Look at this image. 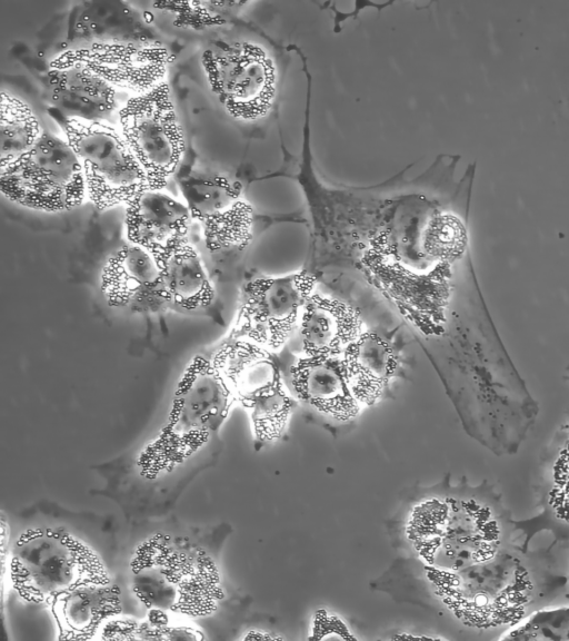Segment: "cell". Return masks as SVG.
I'll return each instance as SVG.
<instances>
[{"label": "cell", "mask_w": 569, "mask_h": 641, "mask_svg": "<svg viewBox=\"0 0 569 641\" xmlns=\"http://www.w3.org/2000/svg\"><path fill=\"white\" fill-rule=\"evenodd\" d=\"M299 325L307 356H340L366 331L356 309L320 294L309 296Z\"/></svg>", "instance_id": "e0dca14e"}, {"label": "cell", "mask_w": 569, "mask_h": 641, "mask_svg": "<svg viewBox=\"0 0 569 641\" xmlns=\"http://www.w3.org/2000/svg\"><path fill=\"white\" fill-rule=\"evenodd\" d=\"M177 183L209 252L242 249L250 243L253 210L238 184L223 175L202 171L183 172Z\"/></svg>", "instance_id": "8fae6325"}, {"label": "cell", "mask_w": 569, "mask_h": 641, "mask_svg": "<svg viewBox=\"0 0 569 641\" xmlns=\"http://www.w3.org/2000/svg\"><path fill=\"white\" fill-rule=\"evenodd\" d=\"M43 130L31 108L21 99L1 93L0 103V169L13 164L31 150Z\"/></svg>", "instance_id": "7402d4cb"}, {"label": "cell", "mask_w": 569, "mask_h": 641, "mask_svg": "<svg viewBox=\"0 0 569 641\" xmlns=\"http://www.w3.org/2000/svg\"><path fill=\"white\" fill-rule=\"evenodd\" d=\"M192 221L186 203L164 189L143 190L126 206L127 239L151 253L159 264L188 240Z\"/></svg>", "instance_id": "4fadbf2b"}, {"label": "cell", "mask_w": 569, "mask_h": 641, "mask_svg": "<svg viewBox=\"0 0 569 641\" xmlns=\"http://www.w3.org/2000/svg\"><path fill=\"white\" fill-rule=\"evenodd\" d=\"M100 289L107 304L114 308L151 310L166 304L159 262L131 243L106 260L100 272Z\"/></svg>", "instance_id": "5bb4252c"}, {"label": "cell", "mask_w": 569, "mask_h": 641, "mask_svg": "<svg viewBox=\"0 0 569 641\" xmlns=\"http://www.w3.org/2000/svg\"><path fill=\"white\" fill-rule=\"evenodd\" d=\"M162 295L166 303L184 310L211 305L214 286L198 250L187 240L161 264Z\"/></svg>", "instance_id": "44dd1931"}, {"label": "cell", "mask_w": 569, "mask_h": 641, "mask_svg": "<svg viewBox=\"0 0 569 641\" xmlns=\"http://www.w3.org/2000/svg\"><path fill=\"white\" fill-rule=\"evenodd\" d=\"M236 402L210 356L194 355L179 379L167 424L139 456L143 473L156 475L182 463L220 427Z\"/></svg>", "instance_id": "7a4b0ae2"}, {"label": "cell", "mask_w": 569, "mask_h": 641, "mask_svg": "<svg viewBox=\"0 0 569 641\" xmlns=\"http://www.w3.org/2000/svg\"><path fill=\"white\" fill-rule=\"evenodd\" d=\"M316 283V276L307 272L249 282L228 336L252 341L269 351L282 348L300 323Z\"/></svg>", "instance_id": "9c48e42d"}, {"label": "cell", "mask_w": 569, "mask_h": 641, "mask_svg": "<svg viewBox=\"0 0 569 641\" xmlns=\"http://www.w3.org/2000/svg\"><path fill=\"white\" fill-rule=\"evenodd\" d=\"M0 190L12 203L46 213L72 210L88 197L77 155L66 139L49 131L31 150L0 169Z\"/></svg>", "instance_id": "8992f818"}, {"label": "cell", "mask_w": 569, "mask_h": 641, "mask_svg": "<svg viewBox=\"0 0 569 641\" xmlns=\"http://www.w3.org/2000/svg\"><path fill=\"white\" fill-rule=\"evenodd\" d=\"M48 82L52 108L64 117L107 121L117 107L118 90L84 67L49 68Z\"/></svg>", "instance_id": "ac0fdd59"}, {"label": "cell", "mask_w": 569, "mask_h": 641, "mask_svg": "<svg viewBox=\"0 0 569 641\" xmlns=\"http://www.w3.org/2000/svg\"><path fill=\"white\" fill-rule=\"evenodd\" d=\"M517 641H569V607L539 610L500 637Z\"/></svg>", "instance_id": "484cf974"}, {"label": "cell", "mask_w": 569, "mask_h": 641, "mask_svg": "<svg viewBox=\"0 0 569 641\" xmlns=\"http://www.w3.org/2000/svg\"><path fill=\"white\" fill-rule=\"evenodd\" d=\"M291 383L301 401L332 418L349 421L360 412L340 356L299 357L291 367Z\"/></svg>", "instance_id": "2e32d148"}, {"label": "cell", "mask_w": 569, "mask_h": 641, "mask_svg": "<svg viewBox=\"0 0 569 641\" xmlns=\"http://www.w3.org/2000/svg\"><path fill=\"white\" fill-rule=\"evenodd\" d=\"M52 613L63 639H87L120 613V598L109 582H88L58 595Z\"/></svg>", "instance_id": "d6986e66"}, {"label": "cell", "mask_w": 569, "mask_h": 641, "mask_svg": "<svg viewBox=\"0 0 569 641\" xmlns=\"http://www.w3.org/2000/svg\"><path fill=\"white\" fill-rule=\"evenodd\" d=\"M131 572L133 592L149 610L201 617L211 613L222 596L211 559L168 535L143 542L134 552Z\"/></svg>", "instance_id": "6da1fadb"}, {"label": "cell", "mask_w": 569, "mask_h": 641, "mask_svg": "<svg viewBox=\"0 0 569 641\" xmlns=\"http://www.w3.org/2000/svg\"><path fill=\"white\" fill-rule=\"evenodd\" d=\"M342 355L356 400L360 405L377 403L398 366L392 346L377 333L365 331Z\"/></svg>", "instance_id": "ffe728a7"}, {"label": "cell", "mask_w": 569, "mask_h": 641, "mask_svg": "<svg viewBox=\"0 0 569 641\" xmlns=\"http://www.w3.org/2000/svg\"><path fill=\"white\" fill-rule=\"evenodd\" d=\"M49 112L77 155L88 199L98 210L126 207L140 193L151 188L118 128L107 121L68 118L52 107Z\"/></svg>", "instance_id": "277c9868"}, {"label": "cell", "mask_w": 569, "mask_h": 641, "mask_svg": "<svg viewBox=\"0 0 569 641\" xmlns=\"http://www.w3.org/2000/svg\"><path fill=\"white\" fill-rule=\"evenodd\" d=\"M200 61L210 90L232 118L254 121L269 112L277 70L261 47L247 41L217 42L202 52Z\"/></svg>", "instance_id": "52a82bcc"}, {"label": "cell", "mask_w": 569, "mask_h": 641, "mask_svg": "<svg viewBox=\"0 0 569 641\" xmlns=\"http://www.w3.org/2000/svg\"><path fill=\"white\" fill-rule=\"evenodd\" d=\"M209 356L243 407L284 385L270 351L252 341L228 336Z\"/></svg>", "instance_id": "9a60e30c"}, {"label": "cell", "mask_w": 569, "mask_h": 641, "mask_svg": "<svg viewBox=\"0 0 569 641\" xmlns=\"http://www.w3.org/2000/svg\"><path fill=\"white\" fill-rule=\"evenodd\" d=\"M173 59L166 47L156 42L94 41L58 53L49 68L84 67L132 97L167 81Z\"/></svg>", "instance_id": "7c38bea8"}, {"label": "cell", "mask_w": 569, "mask_h": 641, "mask_svg": "<svg viewBox=\"0 0 569 641\" xmlns=\"http://www.w3.org/2000/svg\"><path fill=\"white\" fill-rule=\"evenodd\" d=\"M427 544L457 570L493 558L501 542V526L492 510L475 499L429 501L421 505Z\"/></svg>", "instance_id": "30bf717a"}, {"label": "cell", "mask_w": 569, "mask_h": 641, "mask_svg": "<svg viewBox=\"0 0 569 641\" xmlns=\"http://www.w3.org/2000/svg\"><path fill=\"white\" fill-rule=\"evenodd\" d=\"M438 593L465 624L478 629L513 627L533 598V583L522 562L512 554L457 570L435 571Z\"/></svg>", "instance_id": "3957f363"}, {"label": "cell", "mask_w": 569, "mask_h": 641, "mask_svg": "<svg viewBox=\"0 0 569 641\" xmlns=\"http://www.w3.org/2000/svg\"><path fill=\"white\" fill-rule=\"evenodd\" d=\"M118 129L152 189H164L184 155V137L168 81L130 97L118 112Z\"/></svg>", "instance_id": "ba28073f"}, {"label": "cell", "mask_w": 569, "mask_h": 641, "mask_svg": "<svg viewBox=\"0 0 569 641\" xmlns=\"http://www.w3.org/2000/svg\"><path fill=\"white\" fill-rule=\"evenodd\" d=\"M11 582L18 593L36 602L88 582H109L99 558L81 541L60 530H32L17 541Z\"/></svg>", "instance_id": "5b68a950"}, {"label": "cell", "mask_w": 569, "mask_h": 641, "mask_svg": "<svg viewBox=\"0 0 569 641\" xmlns=\"http://www.w3.org/2000/svg\"><path fill=\"white\" fill-rule=\"evenodd\" d=\"M295 404L286 386L251 402L246 408L256 437L262 441L279 438Z\"/></svg>", "instance_id": "cb8c5ba5"}, {"label": "cell", "mask_w": 569, "mask_h": 641, "mask_svg": "<svg viewBox=\"0 0 569 641\" xmlns=\"http://www.w3.org/2000/svg\"><path fill=\"white\" fill-rule=\"evenodd\" d=\"M421 244L429 257L447 264L462 255L467 245V231L458 217L440 214L429 221Z\"/></svg>", "instance_id": "603a6c76"}, {"label": "cell", "mask_w": 569, "mask_h": 641, "mask_svg": "<svg viewBox=\"0 0 569 641\" xmlns=\"http://www.w3.org/2000/svg\"><path fill=\"white\" fill-rule=\"evenodd\" d=\"M246 2L176 1L154 2L153 7L173 17V24L193 30L221 24Z\"/></svg>", "instance_id": "d4e9b609"}, {"label": "cell", "mask_w": 569, "mask_h": 641, "mask_svg": "<svg viewBox=\"0 0 569 641\" xmlns=\"http://www.w3.org/2000/svg\"><path fill=\"white\" fill-rule=\"evenodd\" d=\"M548 500L555 515L569 522V440L553 464L552 484Z\"/></svg>", "instance_id": "4316f807"}]
</instances>
